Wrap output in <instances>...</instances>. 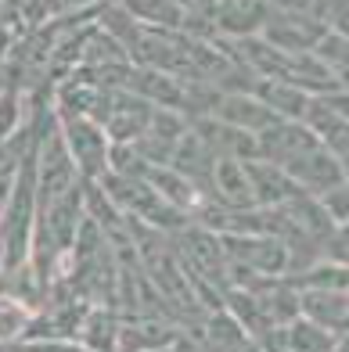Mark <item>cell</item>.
Returning <instances> with one entry per match:
<instances>
[{
    "label": "cell",
    "mask_w": 349,
    "mask_h": 352,
    "mask_svg": "<svg viewBox=\"0 0 349 352\" xmlns=\"http://www.w3.org/2000/svg\"><path fill=\"white\" fill-rule=\"evenodd\" d=\"M61 133L72 151V162L79 169V180H101L112 169V137H108L105 122L94 116H76V111H58Z\"/></svg>",
    "instance_id": "1"
},
{
    "label": "cell",
    "mask_w": 349,
    "mask_h": 352,
    "mask_svg": "<svg viewBox=\"0 0 349 352\" xmlns=\"http://www.w3.org/2000/svg\"><path fill=\"white\" fill-rule=\"evenodd\" d=\"M209 195L227 205L234 212H245V209H260L256 205V190H252V176L245 158L237 155H216L213 173H209Z\"/></svg>",
    "instance_id": "2"
},
{
    "label": "cell",
    "mask_w": 349,
    "mask_h": 352,
    "mask_svg": "<svg viewBox=\"0 0 349 352\" xmlns=\"http://www.w3.org/2000/svg\"><path fill=\"white\" fill-rule=\"evenodd\" d=\"M216 116L224 119V122H231V126H237V130H248V133H263L266 126H274L277 122V116L271 108H260V104H252V101H245V98H224L216 104Z\"/></svg>",
    "instance_id": "3"
},
{
    "label": "cell",
    "mask_w": 349,
    "mask_h": 352,
    "mask_svg": "<svg viewBox=\"0 0 349 352\" xmlns=\"http://www.w3.org/2000/svg\"><path fill=\"white\" fill-rule=\"evenodd\" d=\"M321 201H324V209L331 212V219H335V223H349V176H346V180H339L335 187H328L324 195H321Z\"/></svg>",
    "instance_id": "4"
},
{
    "label": "cell",
    "mask_w": 349,
    "mask_h": 352,
    "mask_svg": "<svg viewBox=\"0 0 349 352\" xmlns=\"http://www.w3.org/2000/svg\"><path fill=\"white\" fill-rule=\"evenodd\" d=\"M4 87H8V79H4V72H0V94H4Z\"/></svg>",
    "instance_id": "5"
}]
</instances>
